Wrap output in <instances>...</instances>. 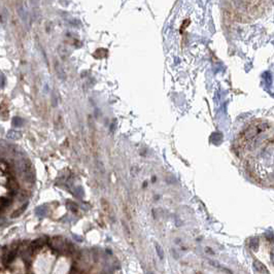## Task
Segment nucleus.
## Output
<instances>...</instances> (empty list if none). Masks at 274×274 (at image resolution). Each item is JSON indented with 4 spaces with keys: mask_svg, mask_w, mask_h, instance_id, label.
Masks as SVG:
<instances>
[{
    "mask_svg": "<svg viewBox=\"0 0 274 274\" xmlns=\"http://www.w3.org/2000/svg\"><path fill=\"white\" fill-rule=\"evenodd\" d=\"M239 155L249 174L257 181L273 184V125L255 122L243 131L239 139Z\"/></svg>",
    "mask_w": 274,
    "mask_h": 274,
    "instance_id": "1",
    "label": "nucleus"
},
{
    "mask_svg": "<svg viewBox=\"0 0 274 274\" xmlns=\"http://www.w3.org/2000/svg\"><path fill=\"white\" fill-rule=\"evenodd\" d=\"M16 9H17V12H18V15L20 17V19H21L25 24H27V22H28V12H27V9H26V6L24 3L18 2L17 3Z\"/></svg>",
    "mask_w": 274,
    "mask_h": 274,
    "instance_id": "2",
    "label": "nucleus"
},
{
    "mask_svg": "<svg viewBox=\"0 0 274 274\" xmlns=\"http://www.w3.org/2000/svg\"><path fill=\"white\" fill-rule=\"evenodd\" d=\"M21 133L20 131H16V130H9L6 134V138L7 139H12V140H18L21 138Z\"/></svg>",
    "mask_w": 274,
    "mask_h": 274,
    "instance_id": "3",
    "label": "nucleus"
},
{
    "mask_svg": "<svg viewBox=\"0 0 274 274\" xmlns=\"http://www.w3.org/2000/svg\"><path fill=\"white\" fill-rule=\"evenodd\" d=\"M23 125H24V120L22 119V118L20 117H15L12 119V126L16 127V128H20V127H23Z\"/></svg>",
    "mask_w": 274,
    "mask_h": 274,
    "instance_id": "4",
    "label": "nucleus"
}]
</instances>
